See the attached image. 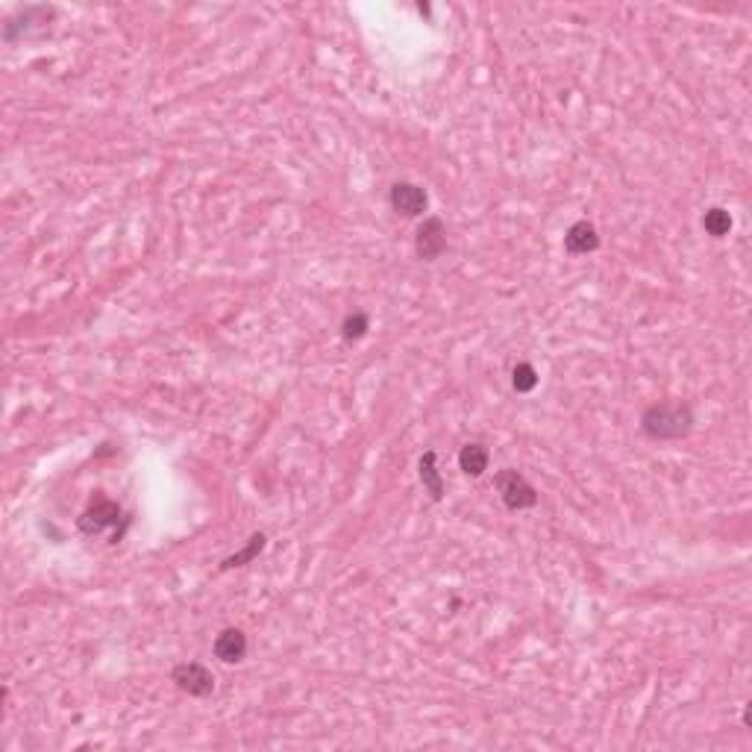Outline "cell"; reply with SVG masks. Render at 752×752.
Masks as SVG:
<instances>
[{
  "instance_id": "cell-9",
  "label": "cell",
  "mask_w": 752,
  "mask_h": 752,
  "mask_svg": "<svg viewBox=\"0 0 752 752\" xmlns=\"http://www.w3.org/2000/svg\"><path fill=\"white\" fill-rule=\"evenodd\" d=\"M418 476H421L423 491L430 494L435 503H438V500H444V476H441V470H438V453H435V450H426V453L421 456Z\"/></svg>"
},
{
  "instance_id": "cell-3",
  "label": "cell",
  "mask_w": 752,
  "mask_h": 752,
  "mask_svg": "<svg viewBox=\"0 0 752 752\" xmlns=\"http://www.w3.org/2000/svg\"><path fill=\"white\" fill-rule=\"evenodd\" d=\"M171 682L177 685V691L194 697V699H206L215 694V673L200 661L177 664V668L171 670Z\"/></svg>"
},
{
  "instance_id": "cell-7",
  "label": "cell",
  "mask_w": 752,
  "mask_h": 752,
  "mask_svg": "<svg viewBox=\"0 0 752 752\" xmlns=\"http://www.w3.org/2000/svg\"><path fill=\"white\" fill-rule=\"evenodd\" d=\"M212 653H215V658L223 661V664L244 661V656H247V635L242 629H235V626H227V629L218 632L215 644H212Z\"/></svg>"
},
{
  "instance_id": "cell-13",
  "label": "cell",
  "mask_w": 752,
  "mask_h": 752,
  "mask_svg": "<svg viewBox=\"0 0 752 752\" xmlns=\"http://www.w3.org/2000/svg\"><path fill=\"white\" fill-rule=\"evenodd\" d=\"M371 330V318H368V312H353V315H347L344 323H341V338L347 344H356L361 341V338L368 335Z\"/></svg>"
},
{
  "instance_id": "cell-12",
  "label": "cell",
  "mask_w": 752,
  "mask_h": 752,
  "mask_svg": "<svg viewBox=\"0 0 752 752\" xmlns=\"http://www.w3.org/2000/svg\"><path fill=\"white\" fill-rule=\"evenodd\" d=\"M703 230L711 235V238H726L732 233V215H729V209H723V206H711L706 209V215H703Z\"/></svg>"
},
{
  "instance_id": "cell-6",
  "label": "cell",
  "mask_w": 752,
  "mask_h": 752,
  "mask_svg": "<svg viewBox=\"0 0 752 752\" xmlns=\"http://www.w3.org/2000/svg\"><path fill=\"white\" fill-rule=\"evenodd\" d=\"M121 518V506L115 503V500H106V497H100L94 500V503L89 506L80 515V532L83 535H100L104 529H109V526H115Z\"/></svg>"
},
{
  "instance_id": "cell-14",
  "label": "cell",
  "mask_w": 752,
  "mask_h": 752,
  "mask_svg": "<svg viewBox=\"0 0 752 752\" xmlns=\"http://www.w3.org/2000/svg\"><path fill=\"white\" fill-rule=\"evenodd\" d=\"M511 388H515L518 394H532L538 388V371L529 361H518L515 371H511Z\"/></svg>"
},
{
  "instance_id": "cell-2",
  "label": "cell",
  "mask_w": 752,
  "mask_h": 752,
  "mask_svg": "<svg viewBox=\"0 0 752 752\" xmlns=\"http://www.w3.org/2000/svg\"><path fill=\"white\" fill-rule=\"evenodd\" d=\"M494 488L500 500H503V506L509 511H526V509H535L538 506V491L535 485L526 480V476L515 468H503L494 473Z\"/></svg>"
},
{
  "instance_id": "cell-4",
  "label": "cell",
  "mask_w": 752,
  "mask_h": 752,
  "mask_svg": "<svg viewBox=\"0 0 752 752\" xmlns=\"http://www.w3.org/2000/svg\"><path fill=\"white\" fill-rule=\"evenodd\" d=\"M388 203L397 212V215H406V218H421L426 209H430V194H426V188H421L418 183H409V180H400L391 185V192H388Z\"/></svg>"
},
{
  "instance_id": "cell-8",
  "label": "cell",
  "mask_w": 752,
  "mask_h": 752,
  "mask_svg": "<svg viewBox=\"0 0 752 752\" xmlns=\"http://www.w3.org/2000/svg\"><path fill=\"white\" fill-rule=\"evenodd\" d=\"M564 250L570 256H588L599 250V233L591 221H576L573 227L564 233Z\"/></svg>"
},
{
  "instance_id": "cell-10",
  "label": "cell",
  "mask_w": 752,
  "mask_h": 752,
  "mask_svg": "<svg viewBox=\"0 0 752 752\" xmlns=\"http://www.w3.org/2000/svg\"><path fill=\"white\" fill-rule=\"evenodd\" d=\"M488 465H491V453H488V447L480 444V441H473V444H465L461 447V453H459V468L465 476H473V480H480V476L488 470Z\"/></svg>"
},
{
  "instance_id": "cell-5",
  "label": "cell",
  "mask_w": 752,
  "mask_h": 752,
  "mask_svg": "<svg viewBox=\"0 0 752 752\" xmlns=\"http://www.w3.org/2000/svg\"><path fill=\"white\" fill-rule=\"evenodd\" d=\"M447 250V223L438 218V215H430L423 218V223L418 227V235H415V253L421 262H435L441 259Z\"/></svg>"
},
{
  "instance_id": "cell-11",
  "label": "cell",
  "mask_w": 752,
  "mask_h": 752,
  "mask_svg": "<svg viewBox=\"0 0 752 752\" xmlns=\"http://www.w3.org/2000/svg\"><path fill=\"white\" fill-rule=\"evenodd\" d=\"M265 544H268V535H265V532H253V535H250V541L244 544V549H238L235 556L223 559L218 570L227 573V570H235V568H244V564H250L253 559H259V553L265 549Z\"/></svg>"
},
{
  "instance_id": "cell-1",
  "label": "cell",
  "mask_w": 752,
  "mask_h": 752,
  "mask_svg": "<svg viewBox=\"0 0 752 752\" xmlns=\"http://www.w3.org/2000/svg\"><path fill=\"white\" fill-rule=\"evenodd\" d=\"M694 409L682 400H664L644 409L641 432L649 441H682L694 430Z\"/></svg>"
}]
</instances>
